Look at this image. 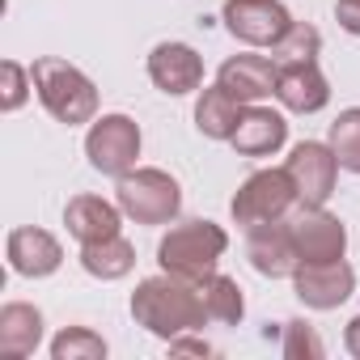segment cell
I'll use <instances>...</instances> for the list:
<instances>
[{"label": "cell", "instance_id": "6da1fadb", "mask_svg": "<svg viewBox=\"0 0 360 360\" xmlns=\"http://www.w3.org/2000/svg\"><path fill=\"white\" fill-rule=\"evenodd\" d=\"M131 318L136 326H144L148 335L157 339H178V335H191V330H204L208 309H204V297H200V284L191 280H178L169 271L161 276H148L136 284L131 292Z\"/></svg>", "mask_w": 360, "mask_h": 360}, {"label": "cell", "instance_id": "7a4b0ae2", "mask_svg": "<svg viewBox=\"0 0 360 360\" xmlns=\"http://www.w3.org/2000/svg\"><path fill=\"white\" fill-rule=\"evenodd\" d=\"M30 77H34V94H39V102L47 106L51 119H60L68 127H81V123L98 119V89L77 64H68L60 56H43V60L30 64Z\"/></svg>", "mask_w": 360, "mask_h": 360}, {"label": "cell", "instance_id": "3957f363", "mask_svg": "<svg viewBox=\"0 0 360 360\" xmlns=\"http://www.w3.org/2000/svg\"><path fill=\"white\" fill-rule=\"evenodd\" d=\"M225 250H229V233L217 221H183V225H174L161 238L157 263H161V271H169L178 280L200 284L204 276L217 271V263H221Z\"/></svg>", "mask_w": 360, "mask_h": 360}, {"label": "cell", "instance_id": "277c9868", "mask_svg": "<svg viewBox=\"0 0 360 360\" xmlns=\"http://www.w3.org/2000/svg\"><path fill=\"white\" fill-rule=\"evenodd\" d=\"M115 204L136 225H169L183 212V187L174 174L157 165H136L123 178H115Z\"/></svg>", "mask_w": 360, "mask_h": 360}, {"label": "cell", "instance_id": "5b68a950", "mask_svg": "<svg viewBox=\"0 0 360 360\" xmlns=\"http://www.w3.org/2000/svg\"><path fill=\"white\" fill-rule=\"evenodd\" d=\"M297 204V187L288 169H255L246 183L238 187L229 212L238 225H267V221H284Z\"/></svg>", "mask_w": 360, "mask_h": 360}, {"label": "cell", "instance_id": "8992f818", "mask_svg": "<svg viewBox=\"0 0 360 360\" xmlns=\"http://www.w3.org/2000/svg\"><path fill=\"white\" fill-rule=\"evenodd\" d=\"M85 157L106 178H123L127 169H136V157H140V127H136V119H127V115L94 119L89 136H85Z\"/></svg>", "mask_w": 360, "mask_h": 360}, {"label": "cell", "instance_id": "52a82bcc", "mask_svg": "<svg viewBox=\"0 0 360 360\" xmlns=\"http://www.w3.org/2000/svg\"><path fill=\"white\" fill-rule=\"evenodd\" d=\"M284 221H288L301 263H330V259L347 255V229L335 212H326V204H301Z\"/></svg>", "mask_w": 360, "mask_h": 360}, {"label": "cell", "instance_id": "ba28073f", "mask_svg": "<svg viewBox=\"0 0 360 360\" xmlns=\"http://www.w3.org/2000/svg\"><path fill=\"white\" fill-rule=\"evenodd\" d=\"M221 18L225 30L246 47H276L292 26V13L280 0H225Z\"/></svg>", "mask_w": 360, "mask_h": 360}, {"label": "cell", "instance_id": "9c48e42d", "mask_svg": "<svg viewBox=\"0 0 360 360\" xmlns=\"http://www.w3.org/2000/svg\"><path fill=\"white\" fill-rule=\"evenodd\" d=\"M284 169L292 174V187H297V204H326L335 195V183H339V157L330 153V144L322 140H301Z\"/></svg>", "mask_w": 360, "mask_h": 360}, {"label": "cell", "instance_id": "30bf717a", "mask_svg": "<svg viewBox=\"0 0 360 360\" xmlns=\"http://www.w3.org/2000/svg\"><path fill=\"white\" fill-rule=\"evenodd\" d=\"M292 292L305 309H339L356 292V271L347 259L330 263H297L292 271Z\"/></svg>", "mask_w": 360, "mask_h": 360}, {"label": "cell", "instance_id": "8fae6325", "mask_svg": "<svg viewBox=\"0 0 360 360\" xmlns=\"http://www.w3.org/2000/svg\"><path fill=\"white\" fill-rule=\"evenodd\" d=\"M148 81L169 98H183L204 85V56L187 43H157L148 51Z\"/></svg>", "mask_w": 360, "mask_h": 360}, {"label": "cell", "instance_id": "7c38bea8", "mask_svg": "<svg viewBox=\"0 0 360 360\" xmlns=\"http://www.w3.org/2000/svg\"><path fill=\"white\" fill-rule=\"evenodd\" d=\"M246 259L259 276L267 280H292L297 271V246L288 233V221H267V225H250L246 233Z\"/></svg>", "mask_w": 360, "mask_h": 360}, {"label": "cell", "instance_id": "4fadbf2b", "mask_svg": "<svg viewBox=\"0 0 360 360\" xmlns=\"http://www.w3.org/2000/svg\"><path fill=\"white\" fill-rule=\"evenodd\" d=\"M5 259H9V267H13L18 276L43 280V276H56V271H60L64 246H60L47 229H39V225H22V229H13V233L5 238Z\"/></svg>", "mask_w": 360, "mask_h": 360}, {"label": "cell", "instance_id": "5bb4252c", "mask_svg": "<svg viewBox=\"0 0 360 360\" xmlns=\"http://www.w3.org/2000/svg\"><path fill=\"white\" fill-rule=\"evenodd\" d=\"M284 140H288V119L280 110L263 106V102L246 106L242 119H238V131L229 136V144L242 157H271V153L284 148Z\"/></svg>", "mask_w": 360, "mask_h": 360}, {"label": "cell", "instance_id": "9a60e30c", "mask_svg": "<svg viewBox=\"0 0 360 360\" xmlns=\"http://www.w3.org/2000/svg\"><path fill=\"white\" fill-rule=\"evenodd\" d=\"M276 77H280V68L267 56H229L217 72V85H225L238 102L255 106L276 94Z\"/></svg>", "mask_w": 360, "mask_h": 360}, {"label": "cell", "instance_id": "2e32d148", "mask_svg": "<svg viewBox=\"0 0 360 360\" xmlns=\"http://www.w3.org/2000/svg\"><path fill=\"white\" fill-rule=\"evenodd\" d=\"M276 98L292 115H318L330 102V85L318 64H284L276 77Z\"/></svg>", "mask_w": 360, "mask_h": 360}, {"label": "cell", "instance_id": "e0dca14e", "mask_svg": "<svg viewBox=\"0 0 360 360\" xmlns=\"http://www.w3.org/2000/svg\"><path fill=\"white\" fill-rule=\"evenodd\" d=\"M64 225L68 233L85 246V242H102V238H115L119 225H123V208L102 200V195H72L68 208H64Z\"/></svg>", "mask_w": 360, "mask_h": 360}, {"label": "cell", "instance_id": "ac0fdd59", "mask_svg": "<svg viewBox=\"0 0 360 360\" xmlns=\"http://www.w3.org/2000/svg\"><path fill=\"white\" fill-rule=\"evenodd\" d=\"M39 343H43V314L26 301H9L0 309V356L22 360L34 356Z\"/></svg>", "mask_w": 360, "mask_h": 360}, {"label": "cell", "instance_id": "d6986e66", "mask_svg": "<svg viewBox=\"0 0 360 360\" xmlns=\"http://www.w3.org/2000/svg\"><path fill=\"white\" fill-rule=\"evenodd\" d=\"M242 110H246V102H238L225 85H212V89H204L200 102H195V127H200L208 140H229V136L238 131Z\"/></svg>", "mask_w": 360, "mask_h": 360}, {"label": "cell", "instance_id": "ffe728a7", "mask_svg": "<svg viewBox=\"0 0 360 360\" xmlns=\"http://www.w3.org/2000/svg\"><path fill=\"white\" fill-rule=\"evenodd\" d=\"M81 267L94 276V280H123L131 276L136 267V246L115 233V238H102V242H85L81 246Z\"/></svg>", "mask_w": 360, "mask_h": 360}, {"label": "cell", "instance_id": "44dd1931", "mask_svg": "<svg viewBox=\"0 0 360 360\" xmlns=\"http://www.w3.org/2000/svg\"><path fill=\"white\" fill-rule=\"evenodd\" d=\"M200 297H204V309H208L212 322L238 326V322L246 318V297H242V288H238L233 276H221V271L204 276V280H200Z\"/></svg>", "mask_w": 360, "mask_h": 360}, {"label": "cell", "instance_id": "7402d4cb", "mask_svg": "<svg viewBox=\"0 0 360 360\" xmlns=\"http://www.w3.org/2000/svg\"><path fill=\"white\" fill-rule=\"evenodd\" d=\"M318 51H322V34L309 22H292L288 34L271 47V60H276V68H284V64H318Z\"/></svg>", "mask_w": 360, "mask_h": 360}, {"label": "cell", "instance_id": "603a6c76", "mask_svg": "<svg viewBox=\"0 0 360 360\" xmlns=\"http://www.w3.org/2000/svg\"><path fill=\"white\" fill-rule=\"evenodd\" d=\"M330 153L339 157V169L360 174V106L339 110V119L330 123Z\"/></svg>", "mask_w": 360, "mask_h": 360}, {"label": "cell", "instance_id": "cb8c5ba5", "mask_svg": "<svg viewBox=\"0 0 360 360\" xmlns=\"http://www.w3.org/2000/svg\"><path fill=\"white\" fill-rule=\"evenodd\" d=\"M51 360H106V339L89 326H64L51 339Z\"/></svg>", "mask_w": 360, "mask_h": 360}, {"label": "cell", "instance_id": "d4e9b609", "mask_svg": "<svg viewBox=\"0 0 360 360\" xmlns=\"http://www.w3.org/2000/svg\"><path fill=\"white\" fill-rule=\"evenodd\" d=\"M30 89H34V77H30V68H22L18 60H5L0 64V110H22L26 106V98H30Z\"/></svg>", "mask_w": 360, "mask_h": 360}, {"label": "cell", "instance_id": "484cf974", "mask_svg": "<svg viewBox=\"0 0 360 360\" xmlns=\"http://www.w3.org/2000/svg\"><path fill=\"white\" fill-rule=\"evenodd\" d=\"M280 352H284L288 360H305V356H309V360H322V356H326L318 330H314L309 322H301V318L284 322V343H280Z\"/></svg>", "mask_w": 360, "mask_h": 360}, {"label": "cell", "instance_id": "4316f807", "mask_svg": "<svg viewBox=\"0 0 360 360\" xmlns=\"http://www.w3.org/2000/svg\"><path fill=\"white\" fill-rule=\"evenodd\" d=\"M335 22L347 34H360V0H335Z\"/></svg>", "mask_w": 360, "mask_h": 360}, {"label": "cell", "instance_id": "83f0119b", "mask_svg": "<svg viewBox=\"0 0 360 360\" xmlns=\"http://www.w3.org/2000/svg\"><path fill=\"white\" fill-rule=\"evenodd\" d=\"M169 352H195V356H212V343L195 339V330H191V335H178V339H169Z\"/></svg>", "mask_w": 360, "mask_h": 360}, {"label": "cell", "instance_id": "f1b7e54d", "mask_svg": "<svg viewBox=\"0 0 360 360\" xmlns=\"http://www.w3.org/2000/svg\"><path fill=\"white\" fill-rule=\"evenodd\" d=\"M343 347H347V356H356V360H360V314L347 322V330H343Z\"/></svg>", "mask_w": 360, "mask_h": 360}]
</instances>
